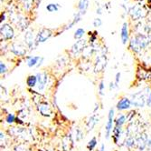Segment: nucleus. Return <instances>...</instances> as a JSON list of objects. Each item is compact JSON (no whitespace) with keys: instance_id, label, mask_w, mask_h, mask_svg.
<instances>
[{"instance_id":"423d86ee","label":"nucleus","mask_w":151,"mask_h":151,"mask_svg":"<svg viewBox=\"0 0 151 151\" xmlns=\"http://www.w3.org/2000/svg\"><path fill=\"white\" fill-rule=\"evenodd\" d=\"M87 47V41L85 39H80L72 46L71 47V54L74 57H78L80 54H82L85 48Z\"/></svg>"},{"instance_id":"2f4dec72","label":"nucleus","mask_w":151,"mask_h":151,"mask_svg":"<svg viewBox=\"0 0 151 151\" xmlns=\"http://www.w3.org/2000/svg\"><path fill=\"white\" fill-rule=\"evenodd\" d=\"M6 71H7V66H6V65L4 62H1V63H0V73L3 75V74L6 73Z\"/></svg>"},{"instance_id":"6ab92c4d","label":"nucleus","mask_w":151,"mask_h":151,"mask_svg":"<svg viewBox=\"0 0 151 151\" xmlns=\"http://www.w3.org/2000/svg\"><path fill=\"white\" fill-rule=\"evenodd\" d=\"M89 5H90L89 0H79V2H78V10L79 11L78 12L81 13V16H84L86 14Z\"/></svg>"},{"instance_id":"412c9836","label":"nucleus","mask_w":151,"mask_h":151,"mask_svg":"<svg viewBox=\"0 0 151 151\" xmlns=\"http://www.w3.org/2000/svg\"><path fill=\"white\" fill-rule=\"evenodd\" d=\"M124 146L128 148H132L136 146V138L134 136H126L124 140Z\"/></svg>"},{"instance_id":"2eb2a0df","label":"nucleus","mask_w":151,"mask_h":151,"mask_svg":"<svg viewBox=\"0 0 151 151\" xmlns=\"http://www.w3.org/2000/svg\"><path fill=\"white\" fill-rule=\"evenodd\" d=\"M44 61V58L40 57V56H35V57H27V61L26 64L29 67H33V66H36L39 67L41 65L43 64Z\"/></svg>"},{"instance_id":"bb28decb","label":"nucleus","mask_w":151,"mask_h":151,"mask_svg":"<svg viewBox=\"0 0 151 151\" xmlns=\"http://www.w3.org/2000/svg\"><path fill=\"white\" fill-rule=\"evenodd\" d=\"M85 35V30H84V28H81V27H80V28H77L76 29V31L74 32V36H73V37L75 38V39H81V37Z\"/></svg>"},{"instance_id":"cd10ccee","label":"nucleus","mask_w":151,"mask_h":151,"mask_svg":"<svg viewBox=\"0 0 151 151\" xmlns=\"http://www.w3.org/2000/svg\"><path fill=\"white\" fill-rule=\"evenodd\" d=\"M97 139L95 138V136H93V138L88 142V145H87V148H88V150H90V151H92L95 147H96V146H97Z\"/></svg>"},{"instance_id":"c85d7f7f","label":"nucleus","mask_w":151,"mask_h":151,"mask_svg":"<svg viewBox=\"0 0 151 151\" xmlns=\"http://www.w3.org/2000/svg\"><path fill=\"white\" fill-rule=\"evenodd\" d=\"M15 151H31L30 148L24 144H19L15 147Z\"/></svg>"},{"instance_id":"ddd939ff","label":"nucleus","mask_w":151,"mask_h":151,"mask_svg":"<svg viewBox=\"0 0 151 151\" xmlns=\"http://www.w3.org/2000/svg\"><path fill=\"white\" fill-rule=\"evenodd\" d=\"M10 51L17 57H23L26 54V47L21 43H13Z\"/></svg>"},{"instance_id":"9b49d317","label":"nucleus","mask_w":151,"mask_h":151,"mask_svg":"<svg viewBox=\"0 0 151 151\" xmlns=\"http://www.w3.org/2000/svg\"><path fill=\"white\" fill-rule=\"evenodd\" d=\"M147 139H148V136L145 132L141 133L139 136L136 138V147L139 151H143L147 147Z\"/></svg>"},{"instance_id":"a211bd4d","label":"nucleus","mask_w":151,"mask_h":151,"mask_svg":"<svg viewBox=\"0 0 151 151\" xmlns=\"http://www.w3.org/2000/svg\"><path fill=\"white\" fill-rule=\"evenodd\" d=\"M73 146V136L71 134L65 136L63 139V143L62 147L63 151H71Z\"/></svg>"},{"instance_id":"f3484780","label":"nucleus","mask_w":151,"mask_h":151,"mask_svg":"<svg viewBox=\"0 0 151 151\" xmlns=\"http://www.w3.org/2000/svg\"><path fill=\"white\" fill-rule=\"evenodd\" d=\"M131 101L129 98H122L121 99H119V101L117 103V109L119 111H123V110H127V109L130 108L131 107Z\"/></svg>"},{"instance_id":"aec40b11","label":"nucleus","mask_w":151,"mask_h":151,"mask_svg":"<svg viewBox=\"0 0 151 151\" xmlns=\"http://www.w3.org/2000/svg\"><path fill=\"white\" fill-rule=\"evenodd\" d=\"M81 13L80 12H77V13H75L74 14V16H73V20L68 24L66 26H65V28H64V30H68V29H71L72 27L73 26H75L76 24H78L80 21H81Z\"/></svg>"},{"instance_id":"c756f323","label":"nucleus","mask_w":151,"mask_h":151,"mask_svg":"<svg viewBox=\"0 0 151 151\" xmlns=\"http://www.w3.org/2000/svg\"><path fill=\"white\" fill-rule=\"evenodd\" d=\"M16 117L14 114H7V116L6 117V121L8 123V124H12V123H14L16 121Z\"/></svg>"},{"instance_id":"f704fd0d","label":"nucleus","mask_w":151,"mask_h":151,"mask_svg":"<svg viewBox=\"0 0 151 151\" xmlns=\"http://www.w3.org/2000/svg\"><path fill=\"white\" fill-rule=\"evenodd\" d=\"M147 106L151 107V92L148 93L147 97Z\"/></svg>"},{"instance_id":"f8f14e48","label":"nucleus","mask_w":151,"mask_h":151,"mask_svg":"<svg viewBox=\"0 0 151 151\" xmlns=\"http://www.w3.org/2000/svg\"><path fill=\"white\" fill-rule=\"evenodd\" d=\"M37 77V88L38 90H44L47 85V81H48V76L45 72H38L36 75Z\"/></svg>"},{"instance_id":"b1692460","label":"nucleus","mask_w":151,"mask_h":151,"mask_svg":"<svg viewBox=\"0 0 151 151\" xmlns=\"http://www.w3.org/2000/svg\"><path fill=\"white\" fill-rule=\"evenodd\" d=\"M26 85L29 88H34L37 85V77L35 75H31L26 78Z\"/></svg>"},{"instance_id":"79ce46f5","label":"nucleus","mask_w":151,"mask_h":151,"mask_svg":"<svg viewBox=\"0 0 151 151\" xmlns=\"http://www.w3.org/2000/svg\"><path fill=\"white\" fill-rule=\"evenodd\" d=\"M40 1H42V0H40Z\"/></svg>"},{"instance_id":"39448f33","label":"nucleus","mask_w":151,"mask_h":151,"mask_svg":"<svg viewBox=\"0 0 151 151\" xmlns=\"http://www.w3.org/2000/svg\"><path fill=\"white\" fill-rule=\"evenodd\" d=\"M0 33H1V38L8 41L14 38L15 36V31L12 26L7 23L1 24V27H0Z\"/></svg>"},{"instance_id":"7c9ffc66","label":"nucleus","mask_w":151,"mask_h":151,"mask_svg":"<svg viewBox=\"0 0 151 151\" xmlns=\"http://www.w3.org/2000/svg\"><path fill=\"white\" fill-rule=\"evenodd\" d=\"M98 88H99V94L100 96H103L104 95V89H105V85H104V82L101 80L100 82V84L98 86Z\"/></svg>"},{"instance_id":"6e6552de","label":"nucleus","mask_w":151,"mask_h":151,"mask_svg":"<svg viewBox=\"0 0 151 151\" xmlns=\"http://www.w3.org/2000/svg\"><path fill=\"white\" fill-rule=\"evenodd\" d=\"M52 36V30L49 28H42L36 34V36H35L36 45L38 46L41 43H45Z\"/></svg>"},{"instance_id":"393cba45","label":"nucleus","mask_w":151,"mask_h":151,"mask_svg":"<svg viewBox=\"0 0 151 151\" xmlns=\"http://www.w3.org/2000/svg\"><path fill=\"white\" fill-rule=\"evenodd\" d=\"M45 8L48 12L53 13V12H57L61 8V6L59 4H56V3H50L45 7Z\"/></svg>"},{"instance_id":"20e7f679","label":"nucleus","mask_w":151,"mask_h":151,"mask_svg":"<svg viewBox=\"0 0 151 151\" xmlns=\"http://www.w3.org/2000/svg\"><path fill=\"white\" fill-rule=\"evenodd\" d=\"M128 13L133 21H138V20H140V19L146 18L147 14V12L140 5H134V6L130 7L129 8Z\"/></svg>"},{"instance_id":"c9c22d12","label":"nucleus","mask_w":151,"mask_h":151,"mask_svg":"<svg viewBox=\"0 0 151 151\" xmlns=\"http://www.w3.org/2000/svg\"><path fill=\"white\" fill-rule=\"evenodd\" d=\"M6 19V12H2L1 13V18H0V22L1 24H3V22Z\"/></svg>"},{"instance_id":"a878e982","label":"nucleus","mask_w":151,"mask_h":151,"mask_svg":"<svg viewBox=\"0 0 151 151\" xmlns=\"http://www.w3.org/2000/svg\"><path fill=\"white\" fill-rule=\"evenodd\" d=\"M74 138H75V140L76 141H81L82 139H83V133H82L81 129L79 128H74Z\"/></svg>"},{"instance_id":"f257e3e1","label":"nucleus","mask_w":151,"mask_h":151,"mask_svg":"<svg viewBox=\"0 0 151 151\" xmlns=\"http://www.w3.org/2000/svg\"><path fill=\"white\" fill-rule=\"evenodd\" d=\"M150 44H151V35L138 33L129 40V47L133 52L139 53L140 51L147 47Z\"/></svg>"},{"instance_id":"4c0bfd02","label":"nucleus","mask_w":151,"mask_h":151,"mask_svg":"<svg viewBox=\"0 0 151 151\" xmlns=\"http://www.w3.org/2000/svg\"><path fill=\"white\" fill-rule=\"evenodd\" d=\"M102 10H103L102 7L99 6V7H97V9H96V13H97L98 15H101V14H102Z\"/></svg>"},{"instance_id":"f03ea898","label":"nucleus","mask_w":151,"mask_h":151,"mask_svg":"<svg viewBox=\"0 0 151 151\" xmlns=\"http://www.w3.org/2000/svg\"><path fill=\"white\" fill-rule=\"evenodd\" d=\"M32 94L34 96V101L35 104L36 105L38 112L43 117H50L52 115V109L47 100L42 95L36 93L35 91H33Z\"/></svg>"},{"instance_id":"72a5a7b5","label":"nucleus","mask_w":151,"mask_h":151,"mask_svg":"<svg viewBox=\"0 0 151 151\" xmlns=\"http://www.w3.org/2000/svg\"><path fill=\"white\" fill-rule=\"evenodd\" d=\"M120 72H118L115 76V82H114V84L116 86V88H119V80H120Z\"/></svg>"},{"instance_id":"a19ab883","label":"nucleus","mask_w":151,"mask_h":151,"mask_svg":"<svg viewBox=\"0 0 151 151\" xmlns=\"http://www.w3.org/2000/svg\"><path fill=\"white\" fill-rule=\"evenodd\" d=\"M123 1H124V2H127V1H128V0H123Z\"/></svg>"},{"instance_id":"9d476101","label":"nucleus","mask_w":151,"mask_h":151,"mask_svg":"<svg viewBox=\"0 0 151 151\" xmlns=\"http://www.w3.org/2000/svg\"><path fill=\"white\" fill-rule=\"evenodd\" d=\"M24 43L26 47H28L30 50L35 49L37 45L35 42V37L34 36V33L32 30H27L24 34Z\"/></svg>"},{"instance_id":"ea45409f","label":"nucleus","mask_w":151,"mask_h":151,"mask_svg":"<svg viewBox=\"0 0 151 151\" xmlns=\"http://www.w3.org/2000/svg\"><path fill=\"white\" fill-rule=\"evenodd\" d=\"M100 151H105V145L104 144H101V148H100Z\"/></svg>"},{"instance_id":"4468645a","label":"nucleus","mask_w":151,"mask_h":151,"mask_svg":"<svg viewBox=\"0 0 151 151\" xmlns=\"http://www.w3.org/2000/svg\"><path fill=\"white\" fill-rule=\"evenodd\" d=\"M120 38L123 45H126L129 39V23L124 22L122 24L120 29Z\"/></svg>"},{"instance_id":"5701e85b","label":"nucleus","mask_w":151,"mask_h":151,"mask_svg":"<svg viewBox=\"0 0 151 151\" xmlns=\"http://www.w3.org/2000/svg\"><path fill=\"white\" fill-rule=\"evenodd\" d=\"M127 122V117L125 115H119L118 117L115 119V127H119L122 128V126Z\"/></svg>"},{"instance_id":"473e14b6","label":"nucleus","mask_w":151,"mask_h":151,"mask_svg":"<svg viewBox=\"0 0 151 151\" xmlns=\"http://www.w3.org/2000/svg\"><path fill=\"white\" fill-rule=\"evenodd\" d=\"M92 24H93V26H95V27H100L102 25V21H101V19L100 18H95L93 20Z\"/></svg>"},{"instance_id":"1a4fd4ad","label":"nucleus","mask_w":151,"mask_h":151,"mask_svg":"<svg viewBox=\"0 0 151 151\" xmlns=\"http://www.w3.org/2000/svg\"><path fill=\"white\" fill-rule=\"evenodd\" d=\"M107 66V57L106 55H100L96 58V61L94 64V71L96 73H101L104 70Z\"/></svg>"},{"instance_id":"58836bf2","label":"nucleus","mask_w":151,"mask_h":151,"mask_svg":"<svg viewBox=\"0 0 151 151\" xmlns=\"http://www.w3.org/2000/svg\"><path fill=\"white\" fill-rule=\"evenodd\" d=\"M114 88H116V86H115V84H114V82H111V84H109V89H113Z\"/></svg>"},{"instance_id":"dca6fc26","label":"nucleus","mask_w":151,"mask_h":151,"mask_svg":"<svg viewBox=\"0 0 151 151\" xmlns=\"http://www.w3.org/2000/svg\"><path fill=\"white\" fill-rule=\"evenodd\" d=\"M99 122V114H97L96 112H94L88 119V121L86 122V128H87V131L90 132L91 131L94 127L97 125V123Z\"/></svg>"},{"instance_id":"4be33fe9","label":"nucleus","mask_w":151,"mask_h":151,"mask_svg":"<svg viewBox=\"0 0 151 151\" xmlns=\"http://www.w3.org/2000/svg\"><path fill=\"white\" fill-rule=\"evenodd\" d=\"M121 136H122V128L119 127H114V128L112 130V138L116 144L119 142Z\"/></svg>"},{"instance_id":"e433bc0d","label":"nucleus","mask_w":151,"mask_h":151,"mask_svg":"<svg viewBox=\"0 0 151 151\" xmlns=\"http://www.w3.org/2000/svg\"><path fill=\"white\" fill-rule=\"evenodd\" d=\"M147 147L148 149H151V136H148V139H147Z\"/></svg>"},{"instance_id":"7ed1b4c3","label":"nucleus","mask_w":151,"mask_h":151,"mask_svg":"<svg viewBox=\"0 0 151 151\" xmlns=\"http://www.w3.org/2000/svg\"><path fill=\"white\" fill-rule=\"evenodd\" d=\"M149 93V88L139 91L131 96V105L136 107H143L147 105V97Z\"/></svg>"},{"instance_id":"0eeeda50","label":"nucleus","mask_w":151,"mask_h":151,"mask_svg":"<svg viewBox=\"0 0 151 151\" xmlns=\"http://www.w3.org/2000/svg\"><path fill=\"white\" fill-rule=\"evenodd\" d=\"M115 123V119H114V109L111 108L109 111V115H108V121L106 123L105 126V138L107 139H109V136H111L112 130H113V124Z\"/></svg>"}]
</instances>
